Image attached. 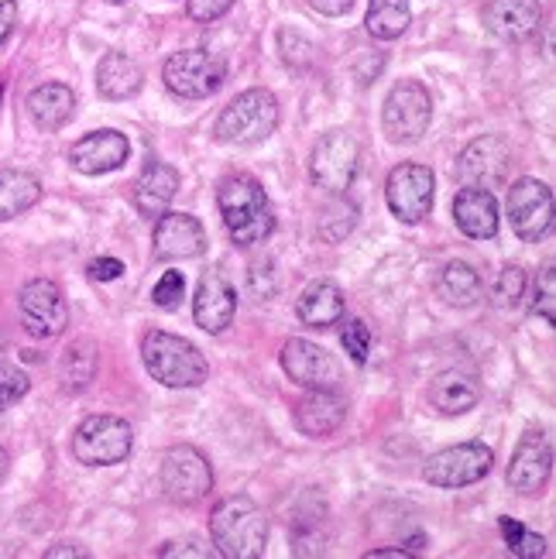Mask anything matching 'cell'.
<instances>
[{
  "mask_svg": "<svg viewBox=\"0 0 556 559\" xmlns=\"http://www.w3.org/2000/svg\"><path fill=\"white\" fill-rule=\"evenodd\" d=\"M216 206H221L224 227L237 248H255L264 245L275 230V213L264 197V189L255 176H227L216 189Z\"/></svg>",
  "mask_w": 556,
  "mask_h": 559,
  "instance_id": "6da1fadb",
  "label": "cell"
},
{
  "mask_svg": "<svg viewBox=\"0 0 556 559\" xmlns=\"http://www.w3.org/2000/svg\"><path fill=\"white\" fill-rule=\"evenodd\" d=\"M210 539L227 559H261L269 546V519L248 495H230L213 508Z\"/></svg>",
  "mask_w": 556,
  "mask_h": 559,
  "instance_id": "7a4b0ae2",
  "label": "cell"
},
{
  "mask_svg": "<svg viewBox=\"0 0 556 559\" xmlns=\"http://www.w3.org/2000/svg\"><path fill=\"white\" fill-rule=\"evenodd\" d=\"M141 360L149 374L165 388H200L210 378V364L186 336L152 330L141 340Z\"/></svg>",
  "mask_w": 556,
  "mask_h": 559,
  "instance_id": "3957f363",
  "label": "cell"
},
{
  "mask_svg": "<svg viewBox=\"0 0 556 559\" xmlns=\"http://www.w3.org/2000/svg\"><path fill=\"white\" fill-rule=\"evenodd\" d=\"M279 128V100L272 90H245L224 107L216 120L213 138L230 148H251V144L269 141Z\"/></svg>",
  "mask_w": 556,
  "mask_h": 559,
  "instance_id": "277c9868",
  "label": "cell"
},
{
  "mask_svg": "<svg viewBox=\"0 0 556 559\" xmlns=\"http://www.w3.org/2000/svg\"><path fill=\"white\" fill-rule=\"evenodd\" d=\"M134 450V429L120 416H86L72 432V456L83 467L125 464Z\"/></svg>",
  "mask_w": 556,
  "mask_h": 559,
  "instance_id": "5b68a950",
  "label": "cell"
},
{
  "mask_svg": "<svg viewBox=\"0 0 556 559\" xmlns=\"http://www.w3.org/2000/svg\"><path fill=\"white\" fill-rule=\"evenodd\" d=\"M227 66L221 56L206 52V48H182L165 59L162 80L165 90L179 96V100H206L224 86Z\"/></svg>",
  "mask_w": 556,
  "mask_h": 559,
  "instance_id": "8992f818",
  "label": "cell"
},
{
  "mask_svg": "<svg viewBox=\"0 0 556 559\" xmlns=\"http://www.w3.org/2000/svg\"><path fill=\"white\" fill-rule=\"evenodd\" d=\"M158 480L173 504H200L213 491V467L197 447L179 443L162 453Z\"/></svg>",
  "mask_w": 556,
  "mask_h": 559,
  "instance_id": "52a82bcc",
  "label": "cell"
},
{
  "mask_svg": "<svg viewBox=\"0 0 556 559\" xmlns=\"http://www.w3.org/2000/svg\"><path fill=\"white\" fill-rule=\"evenodd\" d=\"M433 120V100L429 90L416 80H402L385 96L381 107V131L392 144H416Z\"/></svg>",
  "mask_w": 556,
  "mask_h": 559,
  "instance_id": "ba28073f",
  "label": "cell"
},
{
  "mask_svg": "<svg viewBox=\"0 0 556 559\" xmlns=\"http://www.w3.org/2000/svg\"><path fill=\"white\" fill-rule=\"evenodd\" d=\"M492 467H495L492 447L471 440V443H457V447L433 453L423 464V480L429 488L453 491V488H468V484L485 480Z\"/></svg>",
  "mask_w": 556,
  "mask_h": 559,
  "instance_id": "9c48e42d",
  "label": "cell"
},
{
  "mask_svg": "<svg viewBox=\"0 0 556 559\" xmlns=\"http://www.w3.org/2000/svg\"><path fill=\"white\" fill-rule=\"evenodd\" d=\"M357 165H360L357 138L344 128H336V131H327L317 141V148H312L309 179H312V186L330 192V197H341V192L351 189V182L357 176Z\"/></svg>",
  "mask_w": 556,
  "mask_h": 559,
  "instance_id": "30bf717a",
  "label": "cell"
},
{
  "mask_svg": "<svg viewBox=\"0 0 556 559\" xmlns=\"http://www.w3.org/2000/svg\"><path fill=\"white\" fill-rule=\"evenodd\" d=\"M433 192H437V179L433 168L419 162H402L389 173L385 182V200H389L392 216L402 224H423L433 213Z\"/></svg>",
  "mask_w": 556,
  "mask_h": 559,
  "instance_id": "8fae6325",
  "label": "cell"
},
{
  "mask_svg": "<svg viewBox=\"0 0 556 559\" xmlns=\"http://www.w3.org/2000/svg\"><path fill=\"white\" fill-rule=\"evenodd\" d=\"M17 309H21V323L35 340H56L66 333L69 326V306L62 288L52 278H32L24 282L21 296H17Z\"/></svg>",
  "mask_w": 556,
  "mask_h": 559,
  "instance_id": "7c38bea8",
  "label": "cell"
},
{
  "mask_svg": "<svg viewBox=\"0 0 556 559\" xmlns=\"http://www.w3.org/2000/svg\"><path fill=\"white\" fill-rule=\"evenodd\" d=\"M509 221L519 240L525 245H540V240L553 230V189L540 179H519L509 189Z\"/></svg>",
  "mask_w": 556,
  "mask_h": 559,
  "instance_id": "4fadbf2b",
  "label": "cell"
},
{
  "mask_svg": "<svg viewBox=\"0 0 556 559\" xmlns=\"http://www.w3.org/2000/svg\"><path fill=\"white\" fill-rule=\"evenodd\" d=\"M509 173H512V148L501 134L474 138L461 152V158H457V176H461L464 186L501 189L509 182Z\"/></svg>",
  "mask_w": 556,
  "mask_h": 559,
  "instance_id": "5bb4252c",
  "label": "cell"
},
{
  "mask_svg": "<svg viewBox=\"0 0 556 559\" xmlns=\"http://www.w3.org/2000/svg\"><path fill=\"white\" fill-rule=\"evenodd\" d=\"M279 360H282V371L299 388H341V381H344L336 357L327 347L312 344V340H303V336L285 340Z\"/></svg>",
  "mask_w": 556,
  "mask_h": 559,
  "instance_id": "9a60e30c",
  "label": "cell"
},
{
  "mask_svg": "<svg viewBox=\"0 0 556 559\" xmlns=\"http://www.w3.org/2000/svg\"><path fill=\"white\" fill-rule=\"evenodd\" d=\"M549 471H553V447L546 440V432L543 429H525L516 453H512L509 474H505L509 488L525 495V498H533V495H540L546 488Z\"/></svg>",
  "mask_w": 556,
  "mask_h": 559,
  "instance_id": "2e32d148",
  "label": "cell"
},
{
  "mask_svg": "<svg viewBox=\"0 0 556 559\" xmlns=\"http://www.w3.org/2000/svg\"><path fill=\"white\" fill-rule=\"evenodd\" d=\"M206 251V230L192 213H162L155 221L152 254L158 261H189Z\"/></svg>",
  "mask_w": 556,
  "mask_h": 559,
  "instance_id": "e0dca14e",
  "label": "cell"
},
{
  "mask_svg": "<svg viewBox=\"0 0 556 559\" xmlns=\"http://www.w3.org/2000/svg\"><path fill=\"white\" fill-rule=\"evenodd\" d=\"M128 158H131V141L114 128L90 131L86 138H80L76 144H72V152H69V165L76 168L80 176L117 173Z\"/></svg>",
  "mask_w": 556,
  "mask_h": 559,
  "instance_id": "ac0fdd59",
  "label": "cell"
},
{
  "mask_svg": "<svg viewBox=\"0 0 556 559\" xmlns=\"http://www.w3.org/2000/svg\"><path fill=\"white\" fill-rule=\"evenodd\" d=\"M296 429L309 440H327L347 423V399L341 388H309V395L296 402Z\"/></svg>",
  "mask_w": 556,
  "mask_h": 559,
  "instance_id": "d6986e66",
  "label": "cell"
},
{
  "mask_svg": "<svg viewBox=\"0 0 556 559\" xmlns=\"http://www.w3.org/2000/svg\"><path fill=\"white\" fill-rule=\"evenodd\" d=\"M485 28L501 41H529L543 24L540 0H488L485 4Z\"/></svg>",
  "mask_w": 556,
  "mask_h": 559,
  "instance_id": "ffe728a7",
  "label": "cell"
},
{
  "mask_svg": "<svg viewBox=\"0 0 556 559\" xmlns=\"http://www.w3.org/2000/svg\"><path fill=\"white\" fill-rule=\"evenodd\" d=\"M237 312V296L230 282L221 272H206L197 285V299H192V320L206 333H224L234 323Z\"/></svg>",
  "mask_w": 556,
  "mask_h": 559,
  "instance_id": "44dd1931",
  "label": "cell"
},
{
  "mask_svg": "<svg viewBox=\"0 0 556 559\" xmlns=\"http://www.w3.org/2000/svg\"><path fill=\"white\" fill-rule=\"evenodd\" d=\"M179 173L168 162L162 158H149V165L141 168V176L134 179V189H131V203L141 216H149V221H158V216L168 210V203L176 200L179 192Z\"/></svg>",
  "mask_w": 556,
  "mask_h": 559,
  "instance_id": "7402d4cb",
  "label": "cell"
},
{
  "mask_svg": "<svg viewBox=\"0 0 556 559\" xmlns=\"http://www.w3.org/2000/svg\"><path fill=\"white\" fill-rule=\"evenodd\" d=\"M453 221L471 240H492L498 234V200L492 189L464 186L453 200Z\"/></svg>",
  "mask_w": 556,
  "mask_h": 559,
  "instance_id": "603a6c76",
  "label": "cell"
},
{
  "mask_svg": "<svg viewBox=\"0 0 556 559\" xmlns=\"http://www.w3.org/2000/svg\"><path fill=\"white\" fill-rule=\"evenodd\" d=\"M24 107H28V117L38 131L52 134V131H62L72 120V114H76V93L66 83H42L28 93Z\"/></svg>",
  "mask_w": 556,
  "mask_h": 559,
  "instance_id": "cb8c5ba5",
  "label": "cell"
},
{
  "mask_svg": "<svg viewBox=\"0 0 556 559\" xmlns=\"http://www.w3.org/2000/svg\"><path fill=\"white\" fill-rule=\"evenodd\" d=\"M296 316L299 323L309 330H330L344 320V292L336 282L320 278V282H309L303 288V296L296 302Z\"/></svg>",
  "mask_w": 556,
  "mask_h": 559,
  "instance_id": "d4e9b609",
  "label": "cell"
},
{
  "mask_svg": "<svg viewBox=\"0 0 556 559\" xmlns=\"http://www.w3.org/2000/svg\"><path fill=\"white\" fill-rule=\"evenodd\" d=\"M481 402V381L471 371H440L429 381V405L440 416H464Z\"/></svg>",
  "mask_w": 556,
  "mask_h": 559,
  "instance_id": "484cf974",
  "label": "cell"
},
{
  "mask_svg": "<svg viewBox=\"0 0 556 559\" xmlns=\"http://www.w3.org/2000/svg\"><path fill=\"white\" fill-rule=\"evenodd\" d=\"M141 86H144V72L125 52H107L100 66H96V90H100L104 100H128Z\"/></svg>",
  "mask_w": 556,
  "mask_h": 559,
  "instance_id": "4316f807",
  "label": "cell"
},
{
  "mask_svg": "<svg viewBox=\"0 0 556 559\" xmlns=\"http://www.w3.org/2000/svg\"><path fill=\"white\" fill-rule=\"evenodd\" d=\"M42 200V182L17 168H0V224L28 213Z\"/></svg>",
  "mask_w": 556,
  "mask_h": 559,
  "instance_id": "83f0119b",
  "label": "cell"
},
{
  "mask_svg": "<svg viewBox=\"0 0 556 559\" xmlns=\"http://www.w3.org/2000/svg\"><path fill=\"white\" fill-rule=\"evenodd\" d=\"M437 292L447 306H457V309L474 306L481 299V275L468 261H450L437 282Z\"/></svg>",
  "mask_w": 556,
  "mask_h": 559,
  "instance_id": "f1b7e54d",
  "label": "cell"
},
{
  "mask_svg": "<svg viewBox=\"0 0 556 559\" xmlns=\"http://www.w3.org/2000/svg\"><path fill=\"white\" fill-rule=\"evenodd\" d=\"M413 11H409V0H368V35L378 41H395L405 35Z\"/></svg>",
  "mask_w": 556,
  "mask_h": 559,
  "instance_id": "f546056e",
  "label": "cell"
},
{
  "mask_svg": "<svg viewBox=\"0 0 556 559\" xmlns=\"http://www.w3.org/2000/svg\"><path fill=\"white\" fill-rule=\"evenodd\" d=\"M96 374V350L93 344H72L62 357H59V384L66 392H83V388L93 381Z\"/></svg>",
  "mask_w": 556,
  "mask_h": 559,
  "instance_id": "4dcf8cb0",
  "label": "cell"
},
{
  "mask_svg": "<svg viewBox=\"0 0 556 559\" xmlns=\"http://www.w3.org/2000/svg\"><path fill=\"white\" fill-rule=\"evenodd\" d=\"M498 528L505 536V546L512 549V556L519 559H540L546 552V539L536 536V532H529L525 525L512 522V519H498Z\"/></svg>",
  "mask_w": 556,
  "mask_h": 559,
  "instance_id": "1f68e13d",
  "label": "cell"
},
{
  "mask_svg": "<svg viewBox=\"0 0 556 559\" xmlns=\"http://www.w3.org/2000/svg\"><path fill=\"white\" fill-rule=\"evenodd\" d=\"M525 296V272L519 264H505L495 282V306L498 309H516Z\"/></svg>",
  "mask_w": 556,
  "mask_h": 559,
  "instance_id": "d6a6232c",
  "label": "cell"
},
{
  "mask_svg": "<svg viewBox=\"0 0 556 559\" xmlns=\"http://www.w3.org/2000/svg\"><path fill=\"white\" fill-rule=\"evenodd\" d=\"M354 224H357V210H354V203H341V200H336L333 206H327V213L320 216V230H323L327 240H341V237H347V234L354 230Z\"/></svg>",
  "mask_w": 556,
  "mask_h": 559,
  "instance_id": "836d02e7",
  "label": "cell"
},
{
  "mask_svg": "<svg viewBox=\"0 0 556 559\" xmlns=\"http://www.w3.org/2000/svg\"><path fill=\"white\" fill-rule=\"evenodd\" d=\"M28 374H24L21 368H14V364H0V412L11 408L14 402H21L24 395H28Z\"/></svg>",
  "mask_w": 556,
  "mask_h": 559,
  "instance_id": "e575fe53",
  "label": "cell"
},
{
  "mask_svg": "<svg viewBox=\"0 0 556 559\" xmlns=\"http://www.w3.org/2000/svg\"><path fill=\"white\" fill-rule=\"evenodd\" d=\"M279 48H282L285 66H293V69H306L312 62V52H317L312 41H306L299 32H288V28L279 32Z\"/></svg>",
  "mask_w": 556,
  "mask_h": 559,
  "instance_id": "d590c367",
  "label": "cell"
},
{
  "mask_svg": "<svg viewBox=\"0 0 556 559\" xmlns=\"http://www.w3.org/2000/svg\"><path fill=\"white\" fill-rule=\"evenodd\" d=\"M371 340H375V336H371L368 323H360V320H351V323L344 326V333H341V344H344V350L351 354L354 364H368Z\"/></svg>",
  "mask_w": 556,
  "mask_h": 559,
  "instance_id": "8d00e7d4",
  "label": "cell"
},
{
  "mask_svg": "<svg viewBox=\"0 0 556 559\" xmlns=\"http://www.w3.org/2000/svg\"><path fill=\"white\" fill-rule=\"evenodd\" d=\"M533 312L540 316L543 323H556V272L546 269L536 278V296H533Z\"/></svg>",
  "mask_w": 556,
  "mask_h": 559,
  "instance_id": "74e56055",
  "label": "cell"
},
{
  "mask_svg": "<svg viewBox=\"0 0 556 559\" xmlns=\"http://www.w3.org/2000/svg\"><path fill=\"white\" fill-rule=\"evenodd\" d=\"M182 296H186V278H182V272H165L155 282V288H152V302L158 309H176L182 302Z\"/></svg>",
  "mask_w": 556,
  "mask_h": 559,
  "instance_id": "f35d334b",
  "label": "cell"
},
{
  "mask_svg": "<svg viewBox=\"0 0 556 559\" xmlns=\"http://www.w3.org/2000/svg\"><path fill=\"white\" fill-rule=\"evenodd\" d=\"M234 4H237V0H189L186 14L197 24H213V21H221Z\"/></svg>",
  "mask_w": 556,
  "mask_h": 559,
  "instance_id": "ab89813d",
  "label": "cell"
},
{
  "mask_svg": "<svg viewBox=\"0 0 556 559\" xmlns=\"http://www.w3.org/2000/svg\"><path fill=\"white\" fill-rule=\"evenodd\" d=\"M248 278H251V292H255L258 299L275 296V272H272V261H255Z\"/></svg>",
  "mask_w": 556,
  "mask_h": 559,
  "instance_id": "60d3db41",
  "label": "cell"
},
{
  "mask_svg": "<svg viewBox=\"0 0 556 559\" xmlns=\"http://www.w3.org/2000/svg\"><path fill=\"white\" fill-rule=\"evenodd\" d=\"M213 552H216V549H203L200 543H192V539H186V543H168V546L158 549L162 559H176V556H197V559H206V556H213Z\"/></svg>",
  "mask_w": 556,
  "mask_h": 559,
  "instance_id": "b9f144b4",
  "label": "cell"
},
{
  "mask_svg": "<svg viewBox=\"0 0 556 559\" xmlns=\"http://www.w3.org/2000/svg\"><path fill=\"white\" fill-rule=\"evenodd\" d=\"M86 272L96 282H114V278H120V272H125V264H120L117 258H96V261H90Z\"/></svg>",
  "mask_w": 556,
  "mask_h": 559,
  "instance_id": "7bdbcfd3",
  "label": "cell"
},
{
  "mask_svg": "<svg viewBox=\"0 0 556 559\" xmlns=\"http://www.w3.org/2000/svg\"><path fill=\"white\" fill-rule=\"evenodd\" d=\"M17 24V0H0V45H4Z\"/></svg>",
  "mask_w": 556,
  "mask_h": 559,
  "instance_id": "ee69618b",
  "label": "cell"
},
{
  "mask_svg": "<svg viewBox=\"0 0 556 559\" xmlns=\"http://www.w3.org/2000/svg\"><path fill=\"white\" fill-rule=\"evenodd\" d=\"M309 8L327 14V17H341V14H347L354 8V0H309Z\"/></svg>",
  "mask_w": 556,
  "mask_h": 559,
  "instance_id": "f6af8a7d",
  "label": "cell"
},
{
  "mask_svg": "<svg viewBox=\"0 0 556 559\" xmlns=\"http://www.w3.org/2000/svg\"><path fill=\"white\" fill-rule=\"evenodd\" d=\"M62 556H76V559H86L90 552L86 549H80L76 543H59V546H52L45 552V559H62Z\"/></svg>",
  "mask_w": 556,
  "mask_h": 559,
  "instance_id": "bcb514c9",
  "label": "cell"
},
{
  "mask_svg": "<svg viewBox=\"0 0 556 559\" xmlns=\"http://www.w3.org/2000/svg\"><path fill=\"white\" fill-rule=\"evenodd\" d=\"M368 559H416L413 549H371Z\"/></svg>",
  "mask_w": 556,
  "mask_h": 559,
  "instance_id": "7dc6e473",
  "label": "cell"
},
{
  "mask_svg": "<svg viewBox=\"0 0 556 559\" xmlns=\"http://www.w3.org/2000/svg\"><path fill=\"white\" fill-rule=\"evenodd\" d=\"M8 471H11V453H8L4 447H0V484H4Z\"/></svg>",
  "mask_w": 556,
  "mask_h": 559,
  "instance_id": "c3c4849f",
  "label": "cell"
},
{
  "mask_svg": "<svg viewBox=\"0 0 556 559\" xmlns=\"http://www.w3.org/2000/svg\"><path fill=\"white\" fill-rule=\"evenodd\" d=\"M4 347H8V336H4V330H0V354H4Z\"/></svg>",
  "mask_w": 556,
  "mask_h": 559,
  "instance_id": "681fc988",
  "label": "cell"
},
{
  "mask_svg": "<svg viewBox=\"0 0 556 559\" xmlns=\"http://www.w3.org/2000/svg\"><path fill=\"white\" fill-rule=\"evenodd\" d=\"M107 4H125V0H107Z\"/></svg>",
  "mask_w": 556,
  "mask_h": 559,
  "instance_id": "f907efd6",
  "label": "cell"
},
{
  "mask_svg": "<svg viewBox=\"0 0 556 559\" xmlns=\"http://www.w3.org/2000/svg\"><path fill=\"white\" fill-rule=\"evenodd\" d=\"M0 93H4V86H0Z\"/></svg>",
  "mask_w": 556,
  "mask_h": 559,
  "instance_id": "816d5d0a",
  "label": "cell"
}]
</instances>
